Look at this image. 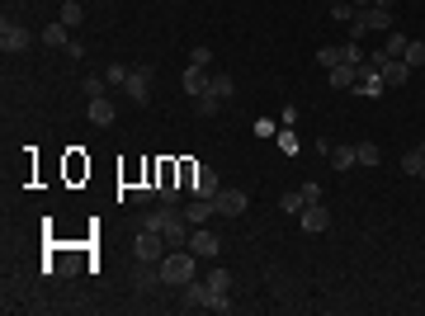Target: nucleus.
<instances>
[{
  "label": "nucleus",
  "instance_id": "nucleus-1",
  "mask_svg": "<svg viewBox=\"0 0 425 316\" xmlns=\"http://www.w3.org/2000/svg\"><path fill=\"white\" fill-rule=\"evenodd\" d=\"M137 227H147V232H161V236L170 241V245H189V227L185 222V212H175V203H161V208H152V212H142L137 217Z\"/></svg>",
  "mask_w": 425,
  "mask_h": 316
},
{
  "label": "nucleus",
  "instance_id": "nucleus-2",
  "mask_svg": "<svg viewBox=\"0 0 425 316\" xmlns=\"http://www.w3.org/2000/svg\"><path fill=\"white\" fill-rule=\"evenodd\" d=\"M156 269H161V284H165V288H185L189 279H199V255H194V250H170V255L156 260Z\"/></svg>",
  "mask_w": 425,
  "mask_h": 316
},
{
  "label": "nucleus",
  "instance_id": "nucleus-3",
  "mask_svg": "<svg viewBox=\"0 0 425 316\" xmlns=\"http://www.w3.org/2000/svg\"><path fill=\"white\" fill-rule=\"evenodd\" d=\"M388 28H392V10L388 5H369V10H359L350 19V43L364 38V33H388Z\"/></svg>",
  "mask_w": 425,
  "mask_h": 316
},
{
  "label": "nucleus",
  "instance_id": "nucleus-4",
  "mask_svg": "<svg viewBox=\"0 0 425 316\" xmlns=\"http://www.w3.org/2000/svg\"><path fill=\"white\" fill-rule=\"evenodd\" d=\"M180 170H185V189L189 194H194V198H217V170H208V165H180Z\"/></svg>",
  "mask_w": 425,
  "mask_h": 316
},
{
  "label": "nucleus",
  "instance_id": "nucleus-5",
  "mask_svg": "<svg viewBox=\"0 0 425 316\" xmlns=\"http://www.w3.org/2000/svg\"><path fill=\"white\" fill-rule=\"evenodd\" d=\"M152 80H156V66H133V71H128V85H123V95H128L133 104H147V100H152Z\"/></svg>",
  "mask_w": 425,
  "mask_h": 316
},
{
  "label": "nucleus",
  "instance_id": "nucleus-6",
  "mask_svg": "<svg viewBox=\"0 0 425 316\" xmlns=\"http://www.w3.org/2000/svg\"><path fill=\"white\" fill-rule=\"evenodd\" d=\"M165 245H170V241L161 236V232H147V227H142V232H137V241H133V255L142 264H156L161 255H165Z\"/></svg>",
  "mask_w": 425,
  "mask_h": 316
},
{
  "label": "nucleus",
  "instance_id": "nucleus-7",
  "mask_svg": "<svg viewBox=\"0 0 425 316\" xmlns=\"http://www.w3.org/2000/svg\"><path fill=\"white\" fill-rule=\"evenodd\" d=\"M298 227H302L307 236H321V232H331V212H326V203H307V208L298 212Z\"/></svg>",
  "mask_w": 425,
  "mask_h": 316
},
{
  "label": "nucleus",
  "instance_id": "nucleus-8",
  "mask_svg": "<svg viewBox=\"0 0 425 316\" xmlns=\"http://www.w3.org/2000/svg\"><path fill=\"white\" fill-rule=\"evenodd\" d=\"M180 307H185V312L212 307V288H208V279H204V284H199V279H189L185 288H180Z\"/></svg>",
  "mask_w": 425,
  "mask_h": 316
},
{
  "label": "nucleus",
  "instance_id": "nucleus-9",
  "mask_svg": "<svg viewBox=\"0 0 425 316\" xmlns=\"http://www.w3.org/2000/svg\"><path fill=\"white\" fill-rule=\"evenodd\" d=\"M212 208H217V217H241V212L251 208V198H246L241 189H217V198H212Z\"/></svg>",
  "mask_w": 425,
  "mask_h": 316
},
{
  "label": "nucleus",
  "instance_id": "nucleus-10",
  "mask_svg": "<svg viewBox=\"0 0 425 316\" xmlns=\"http://www.w3.org/2000/svg\"><path fill=\"white\" fill-rule=\"evenodd\" d=\"M373 62H378V71H383V85H406V80H411V66H406L401 57H383V53H373Z\"/></svg>",
  "mask_w": 425,
  "mask_h": 316
},
{
  "label": "nucleus",
  "instance_id": "nucleus-11",
  "mask_svg": "<svg viewBox=\"0 0 425 316\" xmlns=\"http://www.w3.org/2000/svg\"><path fill=\"white\" fill-rule=\"evenodd\" d=\"M28 43H33V33H28L24 24H15V19L0 24V48H5V53H24Z\"/></svg>",
  "mask_w": 425,
  "mask_h": 316
},
{
  "label": "nucleus",
  "instance_id": "nucleus-12",
  "mask_svg": "<svg viewBox=\"0 0 425 316\" xmlns=\"http://www.w3.org/2000/svg\"><path fill=\"white\" fill-rule=\"evenodd\" d=\"M189 250H194V255H204V260H212V255L222 250V236L208 232V227H194V232H189Z\"/></svg>",
  "mask_w": 425,
  "mask_h": 316
},
{
  "label": "nucleus",
  "instance_id": "nucleus-13",
  "mask_svg": "<svg viewBox=\"0 0 425 316\" xmlns=\"http://www.w3.org/2000/svg\"><path fill=\"white\" fill-rule=\"evenodd\" d=\"M180 85H185L189 100H199V95H208V90H212V71H204V66H185Z\"/></svg>",
  "mask_w": 425,
  "mask_h": 316
},
{
  "label": "nucleus",
  "instance_id": "nucleus-14",
  "mask_svg": "<svg viewBox=\"0 0 425 316\" xmlns=\"http://www.w3.org/2000/svg\"><path fill=\"white\" fill-rule=\"evenodd\" d=\"M114 113H118V109H114L109 95H100V100H90V104H85V118H90L95 128H109V123H114Z\"/></svg>",
  "mask_w": 425,
  "mask_h": 316
},
{
  "label": "nucleus",
  "instance_id": "nucleus-15",
  "mask_svg": "<svg viewBox=\"0 0 425 316\" xmlns=\"http://www.w3.org/2000/svg\"><path fill=\"white\" fill-rule=\"evenodd\" d=\"M208 217H217L212 198H189V208H185V222H189V227H208Z\"/></svg>",
  "mask_w": 425,
  "mask_h": 316
},
{
  "label": "nucleus",
  "instance_id": "nucleus-16",
  "mask_svg": "<svg viewBox=\"0 0 425 316\" xmlns=\"http://www.w3.org/2000/svg\"><path fill=\"white\" fill-rule=\"evenodd\" d=\"M331 170H341V175H345L350 165H359V151H354V147H331Z\"/></svg>",
  "mask_w": 425,
  "mask_h": 316
},
{
  "label": "nucleus",
  "instance_id": "nucleus-17",
  "mask_svg": "<svg viewBox=\"0 0 425 316\" xmlns=\"http://www.w3.org/2000/svg\"><path fill=\"white\" fill-rule=\"evenodd\" d=\"M161 288V269H137L133 274V292H152Z\"/></svg>",
  "mask_w": 425,
  "mask_h": 316
},
{
  "label": "nucleus",
  "instance_id": "nucleus-18",
  "mask_svg": "<svg viewBox=\"0 0 425 316\" xmlns=\"http://www.w3.org/2000/svg\"><path fill=\"white\" fill-rule=\"evenodd\" d=\"M208 288H212V297H232V274H227V269H212Z\"/></svg>",
  "mask_w": 425,
  "mask_h": 316
},
{
  "label": "nucleus",
  "instance_id": "nucleus-19",
  "mask_svg": "<svg viewBox=\"0 0 425 316\" xmlns=\"http://www.w3.org/2000/svg\"><path fill=\"white\" fill-rule=\"evenodd\" d=\"M43 43H48V48H66V43H71V28H66L62 19H57V24H48V33H43Z\"/></svg>",
  "mask_w": 425,
  "mask_h": 316
},
{
  "label": "nucleus",
  "instance_id": "nucleus-20",
  "mask_svg": "<svg viewBox=\"0 0 425 316\" xmlns=\"http://www.w3.org/2000/svg\"><path fill=\"white\" fill-rule=\"evenodd\" d=\"M406 43H411L406 33H397V28H388V38H383V57H401V53H406Z\"/></svg>",
  "mask_w": 425,
  "mask_h": 316
},
{
  "label": "nucleus",
  "instance_id": "nucleus-21",
  "mask_svg": "<svg viewBox=\"0 0 425 316\" xmlns=\"http://www.w3.org/2000/svg\"><path fill=\"white\" fill-rule=\"evenodd\" d=\"M326 80H331L336 90H354V66H331V71H326Z\"/></svg>",
  "mask_w": 425,
  "mask_h": 316
},
{
  "label": "nucleus",
  "instance_id": "nucleus-22",
  "mask_svg": "<svg viewBox=\"0 0 425 316\" xmlns=\"http://www.w3.org/2000/svg\"><path fill=\"white\" fill-rule=\"evenodd\" d=\"M401 62H406L411 71H416V66H425V38H411V43H406V53H401Z\"/></svg>",
  "mask_w": 425,
  "mask_h": 316
},
{
  "label": "nucleus",
  "instance_id": "nucleus-23",
  "mask_svg": "<svg viewBox=\"0 0 425 316\" xmlns=\"http://www.w3.org/2000/svg\"><path fill=\"white\" fill-rule=\"evenodd\" d=\"M62 24H66V28L85 24V5H80V0H66V5H62Z\"/></svg>",
  "mask_w": 425,
  "mask_h": 316
},
{
  "label": "nucleus",
  "instance_id": "nucleus-24",
  "mask_svg": "<svg viewBox=\"0 0 425 316\" xmlns=\"http://www.w3.org/2000/svg\"><path fill=\"white\" fill-rule=\"evenodd\" d=\"M194 104H199V118H217V109H222V95H199V100H194Z\"/></svg>",
  "mask_w": 425,
  "mask_h": 316
},
{
  "label": "nucleus",
  "instance_id": "nucleus-25",
  "mask_svg": "<svg viewBox=\"0 0 425 316\" xmlns=\"http://www.w3.org/2000/svg\"><path fill=\"white\" fill-rule=\"evenodd\" d=\"M421 165H425V142L416 147V151H406V156H401V170H406V175H421Z\"/></svg>",
  "mask_w": 425,
  "mask_h": 316
},
{
  "label": "nucleus",
  "instance_id": "nucleus-26",
  "mask_svg": "<svg viewBox=\"0 0 425 316\" xmlns=\"http://www.w3.org/2000/svg\"><path fill=\"white\" fill-rule=\"evenodd\" d=\"M212 95L232 100V95H237V80H232V76H222V71H212Z\"/></svg>",
  "mask_w": 425,
  "mask_h": 316
},
{
  "label": "nucleus",
  "instance_id": "nucleus-27",
  "mask_svg": "<svg viewBox=\"0 0 425 316\" xmlns=\"http://www.w3.org/2000/svg\"><path fill=\"white\" fill-rule=\"evenodd\" d=\"M279 208L289 212V217H298V212L307 208V198H302V194H298V189H293V194H284V198H279Z\"/></svg>",
  "mask_w": 425,
  "mask_h": 316
},
{
  "label": "nucleus",
  "instance_id": "nucleus-28",
  "mask_svg": "<svg viewBox=\"0 0 425 316\" xmlns=\"http://www.w3.org/2000/svg\"><path fill=\"white\" fill-rule=\"evenodd\" d=\"M354 151H359V165H378V160H383V151H378V142H359Z\"/></svg>",
  "mask_w": 425,
  "mask_h": 316
},
{
  "label": "nucleus",
  "instance_id": "nucleus-29",
  "mask_svg": "<svg viewBox=\"0 0 425 316\" xmlns=\"http://www.w3.org/2000/svg\"><path fill=\"white\" fill-rule=\"evenodd\" d=\"M354 15H359V10H354L350 0H331V19H341V24H350Z\"/></svg>",
  "mask_w": 425,
  "mask_h": 316
},
{
  "label": "nucleus",
  "instance_id": "nucleus-30",
  "mask_svg": "<svg viewBox=\"0 0 425 316\" xmlns=\"http://www.w3.org/2000/svg\"><path fill=\"white\" fill-rule=\"evenodd\" d=\"M364 53H359V43H341V66H359Z\"/></svg>",
  "mask_w": 425,
  "mask_h": 316
},
{
  "label": "nucleus",
  "instance_id": "nucleus-31",
  "mask_svg": "<svg viewBox=\"0 0 425 316\" xmlns=\"http://www.w3.org/2000/svg\"><path fill=\"white\" fill-rule=\"evenodd\" d=\"M105 90H109V80H105V76H85V100H100Z\"/></svg>",
  "mask_w": 425,
  "mask_h": 316
},
{
  "label": "nucleus",
  "instance_id": "nucleus-32",
  "mask_svg": "<svg viewBox=\"0 0 425 316\" xmlns=\"http://www.w3.org/2000/svg\"><path fill=\"white\" fill-rule=\"evenodd\" d=\"M128 71H133V66H109V71H105V80L114 85V90H123V85H128Z\"/></svg>",
  "mask_w": 425,
  "mask_h": 316
},
{
  "label": "nucleus",
  "instance_id": "nucleus-33",
  "mask_svg": "<svg viewBox=\"0 0 425 316\" xmlns=\"http://www.w3.org/2000/svg\"><path fill=\"white\" fill-rule=\"evenodd\" d=\"M189 66H204V71L212 66V53L204 48V43H199V48H189Z\"/></svg>",
  "mask_w": 425,
  "mask_h": 316
},
{
  "label": "nucleus",
  "instance_id": "nucleus-34",
  "mask_svg": "<svg viewBox=\"0 0 425 316\" xmlns=\"http://www.w3.org/2000/svg\"><path fill=\"white\" fill-rule=\"evenodd\" d=\"M298 194H302L307 203H321V185H317V180H302V185H298Z\"/></svg>",
  "mask_w": 425,
  "mask_h": 316
},
{
  "label": "nucleus",
  "instance_id": "nucleus-35",
  "mask_svg": "<svg viewBox=\"0 0 425 316\" xmlns=\"http://www.w3.org/2000/svg\"><path fill=\"white\" fill-rule=\"evenodd\" d=\"M317 62L326 66V71H331V66H341V48H321V53H317Z\"/></svg>",
  "mask_w": 425,
  "mask_h": 316
},
{
  "label": "nucleus",
  "instance_id": "nucleus-36",
  "mask_svg": "<svg viewBox=\"0 0 425 316\" xmlns=\"http://www.w3.org/2000/svg\"><path fill=\"white\" fill-rule=\"evenodd\" d=\"M279 151H284V156H298V137H293V132H279Z\"/></svg>",
  "mask_w": 425,
  "mask_h": 316
},
{
  "label": "nucleus",
  "instance_id": "nucleus-37",
  "mask_svg": "<svg viewBox=\"0 0 425 316\" xmlns=\"http://www.w3.org/2000/svg\"><path fill=\"white\" fill-rule=\"evenodd\" d=\"M350 5H354V10H369V5H373V0H350Z\"/></svg>",
  "mask_w": 425,
  "mask_h": 316
},
{
  "label": "nucleus",
  "instance_id": "nucleus-38",
  "mask_svg": "<svg viewBox=\"0 0 425 316\" xmlns=\"http://www.w3.org/2000/svg\"><path fill=\"white\" fill-rule=\"evenodd\" d=\"M421 180H425V165H421Z\"/></svg>",
  "mask_w": 425,
  "mask_h": 316
}]
</instances>
